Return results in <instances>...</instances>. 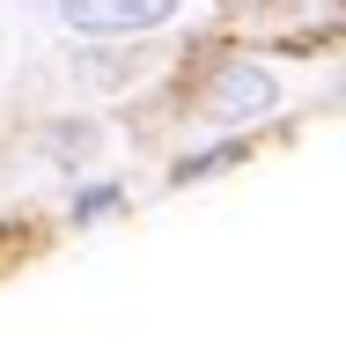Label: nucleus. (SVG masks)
I'll list each match as a JSON object with an SVG mask.
<instances>
[{
	"label": "nucleus",
	"mask_w": 346,
	"mask_h": 354,
	"mask_svg": "<svg viewBox=\"0 0 346 354\" xmlns=\"http://www.w3.org/2000/svg\"><path fill=\"white\" fill-rule=\"evenodd\" d=\"M206 111H214V118H265V111H273V74H258V66H221L214 88H206Z\"/></svg>",
	"instance_id": "obj_2"
},
{
	"label": "nucleus",
	"mask_w": 346,
	"mask_h": 354,
	"mask_svg": "<svg viewBox=\"0 0 346 354\" xmlns=\"http://www.w3.org/2000/svg\"><path fill=\"white\" fill-rule=\"evenodd\" d=\"M74 30H155L177 15V0H59Z\"/></svg>",
	"instance_id": "obj_1"
}]
</instances>
